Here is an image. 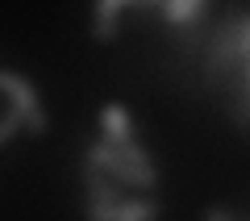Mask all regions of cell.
<instances>
[{
	"instance_id": "4",
	"label": "cell",
	"mask_w": 250,
	"mask_h": 221,
	"mask_svg": "<svg viewBox=\"0 0 250 221\" xmlns=\"http://www.w3.org/2000/svg\"><path fill=\"white\" fill-rule=\"evenodd\" d=\"M0 96H4V109H0V146L17 130L46 133V113L38 105V92H34V80L29 75L0 67Z\"/></svg>"
},
{
	"instance_id": "2",
	"label": "cell",
	"mask_w": 250,
	"mask_h": 221,
	"mask_svg": "<svg viewBox=\"0 0 250 221\" xmlns=\"http://www.w3.org/2000/svg\"><path fill=\"white\" fill-rule=\"evenodd\" d=\"M205 75L217 88L229 117L250 130V13H233L208 38Z\"/></svg>"
},
{
	"instance_id": "3",
	"label": "cell",
	"mask_w": 250,
	"mask_h": 221,
	"mask_svg": "<svg viewBox=\"0 0 250 221\" xmlns=\"http://www.w3.org/2000/svg\"><path fill=\"white\" fill-rule=\"evenodd\" d=\"M205 4H208V0H96V13H92V38H96V42H113L125 9H159L163 17H167V25L188 29V25H196V17L205 13Z\"/></svg>"
},
{
	"instance_id": "1",
	"label": "cell",
	"mask_w": 250,
	"mask_h": 221,
	"mask_svg": "<svg viewBox=\"0 0 250 221\" xmlns=\"http://www.w3.org/2000/svg\"><path fill=\"white\" fill-rule=\"evenodd\" d=\"M83 213L96 221H146L159 217L150 200L159 188V167L150 151L134 133L129 109L104 105L100 113V138L83 151Z\"/></svg>"
}]
</instances>
